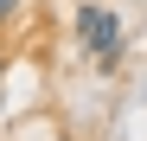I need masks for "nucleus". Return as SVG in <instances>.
Masks as SVG:
<instances>
[{
	"label": "nucleus",
	"instance_id": "nucleus-1",
	"mask_svg": "<svg viewBox=\"0 0 147 141\" xmlns=\"http://www.w3.org/2000/svg\"><path fill=\"white\" fill-rule=\"evenodd\" d=\"M77 39L83 52H96V70H121V52H128V32H121V19L109 7H77Z\"/></svg>",
	"mask_w": 147,
	"mask_h": 141
},
{
	"label": "nucleus",
	"instance_id": "nucleus-2",
	"mask_svg": "<svg viewBox=\"0 0 147 141\" xmlns=\"http://www.w3.org/2000/svg\"><path fill=\"white\" fill-rule=\"evenodd\" d=\"M19 13H26V0H0V32H7L13 19H19Z\"/></svg>",
	"mask_w": 147,
	"mask_h": 141
}]
</instances>
